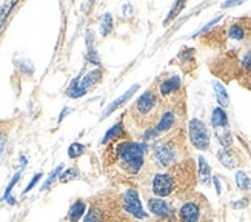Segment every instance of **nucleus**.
I'll list each match as a JSON object with an SVG mask.
<instances>
[{"label":"nucleus","mask_w":251,"mask_h":222,"mask_svg":"<svg viewBox=\"0 0 251 222\" xmlns=\"http://www.w3.org/2000/svg\"><path fill=\"white\" fill-rule=\"evenodd\" d=\"M194 185V165L191 161H182L168 171L156 173L151 181V192L156 197H170L177 192Z\"/></svg>","instance_id":"1"},{"label":"nucleus","mask_w":251,"mask_h":222,"mask_svg":"<svg viewBox=\"0 0 251 222\" xmlns=\"http://www.w3.org/2000/svg\"><path fill=\"white\" fill-rule=\"evenodd\" d=\"M147 148L148 147L145 142L121 140L116 143L113 150L114 162H117L119 166L128 174H139L145 164Z\"/></svg>","instance_id":"2"},{"label":"nucleus","mask_w":251,"mask_h":222,"mask_svg":"<svg viewBox=\"0 0 251 222\" xmlns=\"http://www.w3.org/2000/svg\"><path fill=\"white\" fill-rule=\"evenodd\" d=\"M131 117L139 127L152 128V124L160 119V101L154 90H147L131 107Z\"/></svg>","instance_id":"3"},{"label":"nucleus","mask_w":251,"mask_h":222,"mask_svg":"<svg viewBox=\"0 0 251 222\" xmlns=\"http://www.w3.org/2000/svg\"><path fill=\"white\" fill-rule=\"evenodd\" d=\"M179 135H182V131L176 133L173 138L163 140V142H159L156 148H154V154H152V158H154V162L157 166L160 168H171L173 165H176L180 161V151L183 150L182 147V136L179 138Z\"/></svg>","instance_id":"4"},{"label":"nucleus","mask_w":251,"mask_h":222,"mask_svg":"<svg viewBox=\"0 0 251 222\" xmlns=\"http://www.w3.org/2000/svg\"><path fill=\"white\" fill-rule=\"evenodd\" d=\"M179 222H202L203 221V201L187 199L177 210Z\"/></svg>","instance_id":"5"},{"label":"nucleus","mask_w":251,"mask_h":222,"mask_svg":"<svg viewBox=\"0 0 251 222\" xmlns=\"http://www.w3.org/2000/svg\"><path fill=\"white\" fill-rule=\"evenodd\" d=\"M190 140L198 150H208L210 147V133L208 128L199 119H191L188 125Z\"/></svg>","instance_id":"6"},{"label":"nucleus","mask_w":251,"mask_h":222,"mask_svg":"<svg viewBox=\"0 0 251 222\" xmlns=\"http://www.w3.org/2000/svg\"><path fill=\"white\" fill-rule=\"evenodd\" d=\"M122 208L124 212L128 213L131 218L136 219H147V213L144 212V207H142L139 193L134 190V188H128L125 192V194L122 196Z\"/></svg>","instance_id":"7"},{"label":"nucleus","mask_w":251,"mask_h":222,"mask_svg":"<svg viewBox=\"0 0 251 222\" xmlns=\"http://www.w3.org/2000/svg\"><path fill=\"white\" fill-rule=\"evenodd\" d=\"M148 210L151 212V215H154L159 221H176L177 219L173 205L168 204L165 199H160L156 196L150 197L148 199Z\"/></svg>","instance_id":"8"},{"label":"nucleus","mask_w":251,"mask_h":222,"mask_svg":"<svg viewBox=\"0 0 251 222\" xmlns=\"http://www.w3.org/2000/svg\"><path fill=\"white\" fill-rule=\"evenodd\" d=\"M102 70L100 68H97V70H94V71H90L86 76H83V79L80 81V83L75 86V88H73V90H68L67 91V96H70V97H82V96H85L86 93H88V90L90 88H93L94 85H97L100 81H102Z\"/></svg>","instance_id":"9"},{"label":"nucleus","mask_w":251,"mask_h":222,"mask_svg":"<svg viewBox=\"0 0 251 222\" xmlns=\"http://www.w3.org/2000/svg\"><path fill=\"white\" fill-rule=\"evenodd\" d=\"M182 88V81L179 76H171L170 79L163 81L160 85H159V96L162 97H170L173 96L174 93H177Z\"/></svg>","instance_id":"10"},{"label":"nucleus","mask_w":251,"mask_h":222,"mask_svg":"<svg viewBox=\"0 0 251 222\" xmlns=\"http://www.w3.org/2000/svg\"><path fill=\"white\" fill-rule=\"evenodd\" d=\"M176 111L174 110H167V111H162L160 114V119L157 120V124L154 127V130L159 133H165V131H170L174 125H176Z\"/></svg>","instance_id":"11"},{"label":"nucleus","mask_w":251,"mask_h":222,"mask_svg":"<svg viewBox=\"0 0 251 222\" xmlns=\"http://www.w3.org/2000/svg\"><path fill=\"white\" fill-rule=\"evenodd\" d=\"M137 90H139V85H133V86H131L129 90L126 91V93H124L121 97H117L116 101H114L110 107H108V108L103 111V114H102V117H100V119H102V120H103V119H106V117L110 116L111 113H114V111H116L117 108H121L122 105H125V104L129 101V99L137 93Z\"/></svg>","instance_id":"12"},{"label":"nucleus","mask_w":251,"mask_h":222,"mask_svg":"<svg viewBox=\"0 0 251 222\" xmlns=\"http://www.w3.org/2000/svg\"><path fill=\"white\" fill-rule=\"evenodd\" d=\"M126 136L128 135H126V131L124 130L122 122H117L114 127H111L110 130L105 133V136L102 139V145H106V143H110L113 140H117V139H125Z\"/></svg>","instance_id":"13"},{"label":"nucleus","mask_w":251,"mask_h":222,"mask_svg":"<svg viewBox=\"0 0 251 222\" xmlns=\"http://www.w3.org/2000/svg\"><path fill=\"white\" fill-rule=\"evenodd\" d=\"M217 159H219V162L225 166V168H230V170L236 168L237 164H239L237 158L226 148H221L219 151H217Z\"/></svg>","instance_id":"14"},{"label":"nucleus","mask_w":251,"mask_h":222,"mask_svg":"<svg viewBox=\"0 0 251 222\" xmlns=\"http://www.w3.org/2000/svg\"><path fill=\"white\" fill-rule=\"evenodd\" d=\"M199 181L205 187H208L211 184V181H213L211 168H210V165L206 164L203 156H199Z\"/></svg>","instance_id":"15"},{"label":"nucleus","mask_w":251,"mask_h":222,"mask_svg":"<svg viewBox=\"0 0 251 222\" xmlns=\"http://www.w3.org/2000/svg\"><path fill=\"white\" fill-rule=\"evenodd\" d=\"M86 212V204L85 201H82V199H79V201H75L71 207H70V212H68V219L70 222H77L79 219L83 218Z\"/></svg>","instance_id":"16"},{"label":"nucleus","mask_w":251,"mask_h":222,"mask_svg":"<svg viewBox=\"0 0 251 222\" xmlns=\"http://www.w3.org/2000/svg\"><path fill=\"white\" fill-rule=\"evenodd\" d=\"M211 125L214 128H226L228 125V117L226 113L224 111V108H216L213 111V116H211Z\"/></svg>","instance_id":"17"},{"label":"nucleus","mask_w":251,"mask_h":222,"mask_svg":"<svg viewBox=\"0 0 251 222\" xmlns=\"http://www.w3.org/2000/svg\"><path fill=\"white\" fill-rule=\"evenodd\" d=\"M213 86H214V93H216L217 102H219L221 108H225L230 105V96H228L225 86L221 82H213Z\"/></svg>","instance_id":"18"},{"label":"nucleus","mask_w":251,"mask_h":222,"mask_svg":"<svg viewBox=\"0 0 251 222\" xmlns=\"http://www.w3.org/2000/svg\"><path fill=\"white\" fill-rule=\"evenodd\" d=\"M216 136H217V140L221 142V145L224 148L230 147L231 143H233V136H231L230 130H226V128H216Z\"/></svg>","instance_id":"19"},{"label":"nucleus","mask_w":251,"mask_h":222,"mask_svg":"<svg viewBox=\"0 0 251 222\" xmlns=\"http://www.w3.org/2000/svg\"><path fill=\"white\" fill-rule=\"evenodd\" d=\"M111 31H113V17H111L110 13H106L102 17V22H100V34L103 37H106Z\"/></svg>","instance_id":"20"},{"label":"nucleus","mask_w":251,"mask_h":222,"mask_svg":"<svg viewBox=\"0 0 251 222\" xmlns=\"http://www.w3.org/2000/svg\"><path fill=\"white\" fill-rule=\"evenodd\" d=\"M228 36H230V39H234V40H244L245 28L242 25H239V24H234V25L230 27V29H228Z\"/></svg>","instance_id":"21"},{"label":"nucleus","mask_w":251,"mask_h":222,"mask_svg":"<svg viewBox=\"0 0 251 222\" xmlns=\"http://www.w3.org/2000/svg\"><path fill=\"white\" fill-rule=\"evenodd\" d=\"M236 184L241 190H250L251 188V181L250 177L244 173V171H237L236 174Z\"/></svg>","instance_id":"22"},{"label":"nucleus","mask_w":251,"mask_h":222,"mask_svg":"<svg viewBox=\"0 0 251 222\" xmlns=\"http://www.w3.org/2000/svg\"><path fill=\"white\" fill-rule=\"evenodd\" d=\"M79 177V170L75 168V166H73V168H68L67 171H63L60 176H59V181L62 182V184H65V182H70V181H73V179H77Z\"/></svg>","instance_id":"23"},{"label":"nucleus","mask_w":251,"mask_h":222,"mask_svg":"<svg viewBox=\"0 0 251 222\" xmlns=\"http://www.w3.org/2000/svg\"><path fill=\"white\" fill-rule=\"evenodd\" d=\"M83 151H85V147L82 145V143L74 142V143H71L70 148H68V156H70L71 159H77V158L82 156Z\"/></svg>","instance_id":"24"},{"label":"nucleus","mask_w":251,"mask_h":222,"mask_svg":"<svg viewBox=\"0 0 251 222\" xmlns=\"http://www.w3.org/2000/svg\"><path fill=\"white\" fill-rule=\"evenodd\" d=\"M183 6H185V2H176V3H174L173 9L170 11V14H168V17L165 19V22H163V25H168L170 22H171V20H173L174 17H176V16L180 13V11L183 9Z\"/></svg>","instance_id":"25"},{"label":"nucleus","mask_w":251,"mask_h":222,"mask_svg":"<svg viewBox=\"0 0 251 222\" xmlns=\"http://www.w3.org/2000/svg\"><path fill=\"white\" fill-rule=\"evenodd\" d=\"M62 168H63V166H62V165H59L57 168H56V170H54V171H52V173L50 174V177H48V179H47V182L42 185V190H47V188H50V185H51V184H52V182L56 181L57 177L60 176V173H62Z\"/></svg>","instance_id":"26"},{"label":"nucleus","mask_w":251,"mask_h":222,"mask_svg":"<svg viewBox=\"0 0 251 222\" xmlns=\"http://www.w3.org/2000/svg\"><path fill=\"white\" fill-rule=\"evenodd\" d=\"M20 177H22V171H17V173H16V176L13 177V179H11L9 185L6 187V190H5V194H3V199H6V201H8V199L11 197V192H13L14 185H16V184L19 182V179H20Z\"/></svg>","instance_id":"27"},{"label":"nucleus","mask_w":251,"mask_h":222,"mask_svg":"<svg viewBox=\"0 0 251 222\" xmlns=\"http://www.w3.org/2000/svg\"><path fill=\"white\" fill-rule=\"evenodd\" d=\"M241 66H242V70L245 71V73H251V51H248L244 57H242V60H241Z\"/></svg>","instance_id":"28"},{"label":"nucleus","mask_w":251,"mask_h":222,"mask_svg":"<svg viewBox=\"0 0 251 222\" xmlns=\"http://www.w3.org/2000/svg\"><path fill=\"white\" fill-rule=\"evenodd\" d=\"M40 177H42V173H37V174H36L34 177H32V179H31V182L28 184V187H26L25 190H24V194H26V193H28L29 190H32V188L36 187V184L39 182V179H40Z\"/></svg>","instance_id":"29"},{"label":"nucleus","mask_w":251,"mask_h":222,"mask_svg":"<svg viewBox=\"0 0 251 222\" xmlns=\"http://www.w3.org/2000/svg\"><path fill=\"white\" fill-rule=\"evenodd\" d=\"M213 182H214V185H216V193L217 194H221L222 193V188H221V181H219V177H213Z\"/></svg>","instance_id":"30"},{"label":"nucleus","mask_w":251,"mask_h":222,"mask_svg":"<svg viewBox=\"0 0 251 222\" xmlns=\"http://www.w3.org/2000/svg\"><path fill=\"white\" fill-rule=\"evenodd\" d=\"M108 222H131V219L129 218H124V216H116V218H113V219H110Z\"/></svg>","instance_id":"31"},{"label":"nucleus","mask_w":251,"mask_h":222,"mask_svg":"<svg viewBox=\"0 0 251 222\" xmlns=\"http://www.w3.org/2000/svg\"><path fill=\"white\" fill-rule=\"evenodd\" d=\"M3 148H5V136L2 135V133H0V156H2Z\"/></svg>","instance_id":"32"},{"label":"nucleus","mask_w":251,"mask_h":222,"mask_svg":"<svg viewBox=\"0 0 251 222\" xmlns=\"http://www.w3.org/2000/svg\"><path fill=\"white\" fill-rule=\"evenodd\" d=\"M70 111H71V108H63V111H62V114H60V117H59V122H62V120H63V117H65V116H67V114L70 113Z\"/></svg>","instance_id":"33"},{"label":"nucleus","mask_w":251,"mask_h":222,"mask_svg":"<svg viewBox=\"0 0 251 222\" xmlns=\"http://www.w3.org/2000/svg\"><path fill=\"white\" fill-rule=\"evenodd\" d=\"M247 204H248V199H244L242 202H236V204H233V207H234V208H237V207H245Z\"/></svg>","instance_id":"34"}]
</instances>
